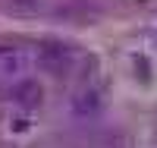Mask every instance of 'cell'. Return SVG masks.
Masks as SVG:
<instances>
[{
  "label": "cell",
  "instance_id": "obj_1",
  "mask_svg": "<svg viewBox=\"0 0 157 148\" xmlns=\"http://www.w3.org/2000/svg\"><path fill=\"white\" fill-rule=\"evenodd\" d=\"M32 63H35V57L29 50H22V47H0V82L13 85V82H19V79H25L29 70H32Z\"/></svg>",
  "mask_w": 157,
  "mask_h": 148
},
{
  "label": "cell",
  "instance_id": "obj_2",
  "mask_svg": "<svg viewBox=\"0 0 157 148\" xmlns=\"http://www.w3.org/2000/svg\"><path fill=\"white\" fill-rule=\"evenodd\" d=\"M10 98L16 101L19 107L32 110V107L41 104V85H38L35 79H19V82H13V85H10Z\"/></svg>",
  "mask_w": 157,
  "mask_h": 148
},
{
  "label": "cell",
  "instance_id": "obj_3",
  "mask_svg": "<svg viewBox=\"0 0 157 148\" xmlns=\"http://www.w3.org/2000/svg\"><path fill=\"white\" fill-rule=\"evenodd\" d=\"M69 110H72L75 117H94V114H101V98L94 95V91H82V95L72 98V107H69Z\"/></svg>",
  "mask_w": 157,
  "mask_h": 148
}]
</instances>
